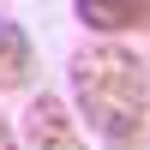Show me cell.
I'll return each mask as SVG.
<instances>
[{
  "label": "cell",
  "instance_id": "cell-1",
  "mask_svg": "<svg viewBox=\"0 0 150 150\" xmlns=\"http://www.w3.org/2000/svg\"><path fill=\"white\" fill-rule=\"evenodd\" d=\"M78 126L102 150H150V66L126 42H78L66 60Z\"/></svg>",
  "mask_w": 150,
  "mask_h": 150
},
{
  "label": "cell",
  "instance_id": "cell-2",
  "mask_svg": "<svg viewBox=\"0 0 150 150\" xmlns=\"http://www.w3.org/2000/svg\"><path fill=\"white\" fill-rule=\"evenodd\" d=\"M18 150H90V144H84V126H78V114L66 108V96L36 90L30 108H24V138H18Z\"/></svg>",
  "mask_w": 150,
  "mask_h": 150
},
{
  "label": "cell",
  "instance_id": "cell-3",
  "mask_svg": "<svg viewBox=\"0 0 150 150\" xmlns=\"http://www.w3.org/2000/svg\"><path fill=\"white\" fill-rule=\"evenodd\" d=\"M78 24L96 30V42H114L126 30H150V0H78Z\"/></svg>",
  "mask_w": 150,
  "mask_h": 150
},
{
  "label": "cell",
  "instance_id": "cell-4",
  "mask_svg": "<svg viewBox=\"0 0 150 150\" xmlns=\"http://www.w3.org/2000/svg\"><path fill=\"white\" fill-rule=\"evenodd\" d=\"M36 78V42L12 12H0V90H30Z\"/></svg>",
  "mask_w": 150,
  "mask_h": 150
},
{
  "label": "cell",
  "instance_id": "cell-5",
  "mask_svg": "<svg viewBox=\"0 0 150 150\" xmlns=\"http://www.w3.org/2000/svg\"><path fill=\"white\" fill-rule=\"evenodd\" d=\"M0 150H18V132H12V120L0 114Z\"/></svg>",
  "mask_w": 150,
  "mask_h": 150
}]
</instances>
